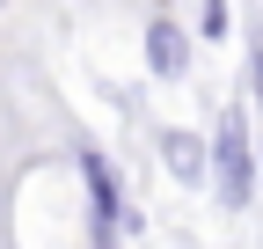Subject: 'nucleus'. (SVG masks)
Returning <instances> with one entry per match:
<instances>
[{
    "mask_svg": "<svg viewBox=\"0 0 263 249\" xmlns=\"http://www.w3.org/2000/svg\"><path fill=\"white\" fill-rule=\"evenodd\" d=\"M73 169H81V183H88V235H95V242L139 235V212H132V198H124V176H117V162H110V154L81 147V154H73Z\"/></svg>",
    "mask_w": 263,
    "mask_h": 249,
    "instance_id": "f03ea898",
    "label": "nucleus"
},
{
    "mask_svg": "<svg viewBox=\"0 0 263 249\" xmlns=\"http://www.w3.org/2000/svg\"><path fill=\"white\" fill-rule=\"evenodd\" d=\"M249 96H256V110H263V44L249 51Z\"/></svg>",
    "mask_w": 263,
    "mask_h": 249,
    "instance_id": "423d86ee",
    "label": "nucleus"
},
{
    "mask_svg": "<svg viewBox=\"0 0 263 249\" xmlns=\"http://www.w3.org/2000/svg\"><path fill=\"white\" fill-rule=\"evenodd\" d=\"M256 191H263V139H256Z\"/></svg>",
    "mask_w": 263,
    "mask_h": 249,
    "instance_id": "0eeeda50",
    "label": "nucleus"
},
{
    "mask_svg": "<svg viewBox=\"0 0 263 249\" xmlns=\"http://www.w3.org/2000/svg\"><path fill=\"white\" fill-rule=\"evenodd\" d=\"M146 74L154 81H183L190 74V22H176V15L146 22Z\"/></svg>",
    "mask_w": 263,
    "mask_h": 249,
    "instance_id": "7ed1b4c3",
    "label": "nucleus"
},
{
    "mask_svg": "<svg viewBox=\"0 0 263 249\" xmlns=\"http://www.w3.org/2000/svg\"><path fill=\"white\" fill-rule=\"evenodd\" d=\"M0 8H8V0H0Z\"/></svg>",
    "mask_w": 263,
    "mask_h": 249,
    "instance_id": "6e6552de",
    "label": "nucleus"
},
{
    "mask_svg": "<svg viewBox=\"0 0 263 249\" xmlns=\"http://www.w3.org/2000/svg\"><path fill=\"white\" fill-rule=\"evenodd\" d=\"M212 191H219V205L227 212H241L249 198H263L256 191V132H249V110H227L219 117V132H212Z\"/></svg>",
    "mask_w": 263,
    "mask_h": 249,
    "instance_id": "f257e3e1",
    "label": "nucleus"
},
{
    "mask_svg": "<svg viewBox=\"0 0 263 249\" xmlns=\"http://www.w3.org/2000/svg\"><path fill=\"white\" fill-rule=\"evenodd\" d=\"M154 139H161V162H168L176 183H205V169H212V139L183 132V124H168V132H154Z\"/></svg>",
    "mask_w": 263,
    "mask_h": 249,
    "instance_id": "20e7f679",
    "label": "nucleus"
},
{
    "mask_svg": "<svg viewBox=\"0 0 263 249\" xmlns=\"http://www.w3.org/2000/svg\"><path fill=\"white\" fill-rule=\"evenodd\" d=\"M197 37H234V15H227V0H197Z\"/></svg>",
    "mask_w": 263,
    "mask_h": 249,
    "instance_id": "39448f33",
    "label": "nucleus"
}]
</instances>
